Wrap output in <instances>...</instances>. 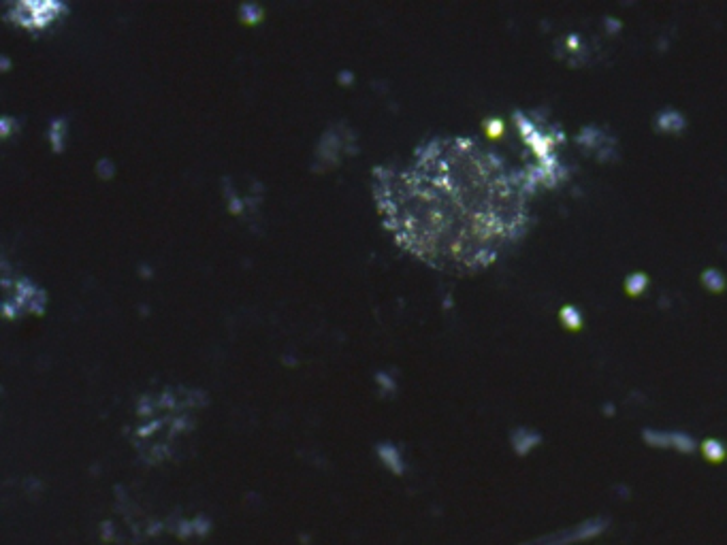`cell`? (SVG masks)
Segmentation results:
<instances>
[{
    "instance_id": "8992f818",
    "label": "cell",
    "mask_w": 727,
    "mask_h": 545,
    "mask_svg": "<svg viewBox=\"0 0 727 545\" xmlns=\"http://www.w3.org/2000/svg\"><path fill=\"white\" fill-rule=\"evenodd\" d=\"M649 284H651L649 275H646V272H640V270L629 272V275L625 277V281H623L625 292H627L629 296H640V294H644L646 288H649Z\"/></svg>"
},
{
    "instance_id": "7a4b0ae2",
    "label": "cell",
    "mask_w": 727,
    "mask_h": 545,
    "mask_svg": "<svg viewBox=\"0 0 727 545\" xmlns=\"http://www.w3.org/2000/svg\"><path fill=\"white\" fill-rule=\"evenodd\" d=\"M512 122L521 134L523 143L535 156L533 165L525 167L531 185L535 190L537 185L555 187L565 177V167L561 165L557 154L559 145L563 143V132L555 124L542 120L540 116L531 111H514Z\"/></svg>"
},
{
    "instance_id": "6da1fadb",
    "label": "cell",
    "mask_w": 727,
    "mask_h": 545,
    "mask_svg": "<svg viewBox=\"0 0 727 545\" xmlns=\"http://www.w3.org/2000/svg\"><path fill=\"white\" fill-rule=\"evenodd\" d=\"M525 169L469 136H433L406 165L373 169V196L395 241L440 270L493 264L527 230Z\"/></svg>"
},
{
    "instance_id": "52a82bcc",
    "label": "cell",
    "mask_w": 727,
    "mask_h": 545,
    "mask_svg": "<svg viewBox=\"0 0 727 545\" xmlns=\"http://www.w3.org/2000/svg\"><path fill=\"white\" fill-rule=\"evenodd\" d=\"M559 320H561V324L565 326V329L578 331L580 326H582V322H584V315H582V311H580L578 307L565 305V307H561V311H559Z\"/></svg>"
},
{
    "instance_id": "9c48e42d",
    "label": "cell",
    "mask_w": 727,
    "mask_h": 545,
    "mask_svg": "<svg viewBox=\"0 0 727 545\" xmlns=\"http://www.w3.org/2000/svg\"><path fill=\"white\" fill-rule=\"evenodd\" d=\"M501 130H503V124H501L499 120H489V122H487V132H489V134L495 136V134H499Z\"/></svg>"
},
{
    "instance_id": "ba28073f",
    "label": "cell",
    "mask_w": 727,
    "mask_h": 545,
    "mask_svg": "<svg viewBox=\"0 0 727 545\" xmlns=\"http://www.w3.org/2000/svg\"><path fill=\"white\" fill-rule=\"evenodd\" d=\"M702 284H704V288H708L710 292H721V290H725L727 279H725V275H723V272H721L719 268H706V270L702 272Z\"/></svg>"
},
{
    "instance_id": "277c9868",
    "label": "cell",
    "mask_w": 727,
    "mask_h": 545,
    "mask_svg": "<svg viewBox=\"0 0 727 545\" xmlns=\"http://www.w3.org/2000/svg\"><path fill=\"white\" fill-rule=\"evenodd\" d=\"M655 128L663 134H681L687 128V118L679 109L667 107L655 116Z\"/></svg>"
},
{
    "instance_id": "5b68a950",
    "label": "cell",
    "mask_w": 727,
    "mask_h": 545,
    "mask_svg": "<svg viewBox=\"0 0 727 545\" xmlns=\"http://www.w3.org/2000/svg\"><path fill=\"white\" fill-rule=\"evenodd\" d=\"M653 445H659V447H674V450H693V439L687 437V434H681V432H653V439H651Z\"/></svg>"
},
{
    "instance_id": "3957f363",
    "label": "cell",
    "mask_w": 727,
    "mask_h": 545,
    "mask_svg": "<svg viewBox=\"0 0 727 545\" xmlns=\"http://www.w3.org/2000/svg\"><path fill=\"white\" fill-rule=\"evenodd\" d=\"M576 143L582 145L586 151H593L595 156L602 154V160H606L608 154H614V147H608V143H610V145H616L614 139H610V136H608L604 130H600V128H595V126H584V128L578 132V136H576Z\"/></svg>"
}]
</instances>
